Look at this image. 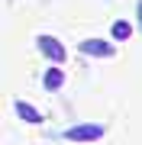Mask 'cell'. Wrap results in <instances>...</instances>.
<instances>
[{
    "label": "cell",
    "instance_id": "1",
    "mask_svg": "<svg viewBox=\"0 0 142 145\" xmlns=\"http://www.w3.org/2000/svg\"><path fill=\"white\" fill-rule=\"evenodd\" d=\"M107 135V126L103 123H81V126H71V129H65V139L71 142H97Z\"/></svg>",
    "mask_w": 142,
    "mask_h": 145
},
{
    "label": "cell",
    "instance_id": "2",
    "mask_svg": "<svg viewBox=\"0 0 142 145\" xmlns=\"http://www.w3.org/2000/svg\"><path fill=\"white\" fill-rule=\"evenodd\" d=\"M36 45H39V52H42L52 65H62V61H65V55H68V52H65V45H62L55 36H39V39H36Z\"/></svg>",
    "mask_w": 142,
    "mask_h": 145
},
{
    "label": "cell",
    "instance_id": "3",
    "mask_svg": "<svg viewBox=\"0 0 142 145\" xmlns=\"http://www.w3.org/2000/svg\"><path fill=\"white\" fill-rule=\"evenodd\" d=\"M78 52H84V55H90V58H113V42H107V39H84L78 45Z\"/></svg>",
    "mask_w": 142,
    "mask_h": 145
},
{
    "label": "cell",
    "instance_id": "4",
    "mask_svg": "<svg viewBox=\"0 0 142 145\" xmlns=\"http://www.w3.org/2000/svg\"><path fill=\"white\" fill-rule=\"evenodd\" d=\"M13 110H16V116H20V119H26V123H32V126L42 123V113H39L36 106H29L26 100H13Z\"/></svg>",
    "mask_w": 142,
    "mask_h": 145
},
{
    "label": "cell",
    "instance_id": "5",
    "mask_svg": "<svg viewBox=\"0 0 142 145\" xmlns=\"http://www.w3.org/2000/svg\"><path fill=\"white\" fill-rule=\"evenodd\" d=\"M42 84H45V90H62V84H65V71H62L58 65H52V68L45 71Z\"/></svg>",
    "mask_w": 142,
    "mask_h": 145
},
{
    "label": "cell",
    "instance_id": "6",
    "mask_svg": "<svg viewBox=\"0 0 142 145\" xmlns=\"http://www.w3.org/2000/svg\"><path fill=\"white\" fill-rule=\"evenodd\" d=\"M129 36H132V26H129L126 20H116V23H113V39H116V42H126Z\"/></svg>",
    "mask_w": 142,
    "mask_h": 145
},
{
    "label": "cell",
    "instance_id": "7",
    "mask_svg": "<svg viewBox=\"0 0 142 145\" xmlns=\"http://www.w3.org/2000/svg\"><path fill=\"white\" fill-rule=\"evenodd\" d=\"M139 23H142V0H139Z\"/></svg>",
    "mask_w": 142,
    "mask_h": 145
}]
</instances>
